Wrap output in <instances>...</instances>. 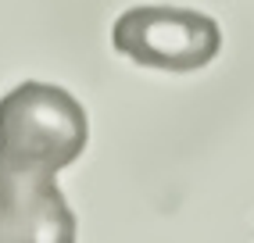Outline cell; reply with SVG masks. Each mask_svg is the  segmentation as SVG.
Returning a JSON list of instances; mask_svg holds the SVG:
<instances>
[{
    "mask_svg": "<svg viewBox=\"0 0 254 243\" xmlns=\"http://www.w3.org/2000/svg\"><path fill=\"white\" fill-rule=\"evenodd\" d=\"M115 50L158 72H197L215 61L222 32L215 18L186 7H129L115 22Z\"/></svg>",
    "mask_w": 254,
    "mask_h": 243,
    "instance_id": "obj_2",
    "label": "cell"
},
{
    "mask_svg": "<svg viewBox=\"0 0 254 243\" xmlns=\"http://www.w3.org/2000/svg\"><path fill=\"white\" fill-rule=\"evenodd\" d=\"M90 140L82 104L47 82H22L0 100V158L58 176Z\"/></svg>",
    "mask_w": 254,
    "mask_h": 243,
    "instance_id": "obj_1",
    "label": "cell"
},
{
    "mask_svg": "<svg viewBox=\"0 0 254 243\" xmlns=\"http://www.w3.org/2000/svg\"><path fill=\"white\" fill-rule=\"evenodd\" d=\"M75 215L50 172L0 158V243H72Z\"/></svg>",
    "mask_w": 254,
    "mask_h": 243,
    "instance_id": "obj_3",
    "label": "cell"
}]
</instances>
